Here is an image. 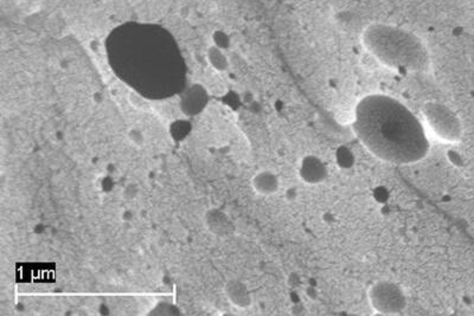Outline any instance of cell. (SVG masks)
<instances>
[{
  "label": "cell",
  "instance_id": "cell-14",
  "mask_svg": "<svg viewBox=\"0 0 474 316\" xmlns=\"http://www.w3.org/2000/svg\"><path fill=\"white\" fill-rule=\"evenodd\" d=\"M446 160L454 168H464L467 163L465 154L456 147H451L446 151Z\"/></svg>",
  "mask_w": 474,
  "mask_h": 316
},
{
  "label": "cell",
  "instance_id": "cell-7",
  "mask_svg": "<svg viewBox=\"0 0 474 316\" xmlns=\"http://www.w3.org/2000/svg\"><path fill=\"white\" fill-rule=\"evenodd\" d=\"M203 223L208 232L217 237H225L234 232V224L224 211L219 208H209L203 217Z\"/></svg>",
  "mask_w": 474,
  "mask_h": 316
},
{
  "label": "cell",
  "instance_id": "cell-10",
  "mask_svg": "<svg viewBox=\"0 0 474 316\" xmlns=\"http://www.w3.org/2000/svg\"><path fill=\"white\" fill-rule=\"evenodd\" d=\"M206 59H208L209 65L218 72H224L229 68V59L225 55V51L218 49L215 45H211L206 52Z\"/></svg>",
  "mask_w": 474,
  "mask_h": 316
},
{
  "label": "cell",
  "instance_id": "cell-19",
  "mask_svg": "<svg viewBox=\"0 0 474 316\" xmlns=\"http://www.w3.org/2000/svg\"><path fill=\"white\" fill-rule=\"evenodd\" d=\"M284 197H285L286 200L289 201V203H292V201L297 200V198H298V191H297V188H295L294 186H291V187H288V188L285 191Z\"/></svg>",
  "mask_w": 474,
  "mask_h": 316
},
{
  "label": "cell",
  "instance_id": "cell-11",
  "mask_svg": "<svg viewBox=\"0 0 474 316\" xmlns=\"http://www.w3.org/2000/svg\"><path fill=\"white\" fill-rule=\"evenodd\" d=\"M336 165L342 170H350L356 165V156L351 148L348 146H339L333 153Z\"/></svg>",
  "mask_w": 474,
  "mask_h": 316
},
{
  "label": "cell",
  "instance_id": "cell-21",
  "mask_svg": "<svg viewBox=\"0 0 474 316\" xmlns=\"http://www.w3.org/2000/svg\"><path fill=\"white\" fill-rule=\"evenodd\" d=\"M133 218H134V213H133V211L129 210V208H126V210H123L122 212H121V219H122L123 222H132Z\"/></svg>",
  "mask_w": 474,
  "mask_h": 316
},
{
  "label": "cell",
  "instance_id": "cell-18",
  "mask_svg": "<svg viewBox=\"0 0 474 316\" xmlns=\"http://www.w3.org/2000/svg\"><path fill=\"white\" fill-rule=\"evenodd\" d=\"M288 283H289V286L293 288V290H298L299 287L302 286L301 276L297 273L291 274V275H289V277H288Z\"/></svg>",
  "mask_w": 474,
  "mask_h": 316
},
{
  "label": "cell",
  "instance_id": "cell-20",
  "mask_svg": "<svg viewBox=\"0 0 474 316\" xmlns=\"http://www.w3.org/2000/svg\"><path fill=\"white\" fill-rule=\"evenodd\" d=\"M305 294L310 300H316L318 298V290L314 286L305 287Z\"/></svg>",
  "mask_w": 474,
  "mask_h": 316
},
{
  "label": "cell",
  "instance_id": "cell-16",
  "mask_svg": "<svg viewBox=\"0 0 474 316\" xmlns=\"http://www.w3.org/2000/svg\"><path fill=\"white\" fill-rule=\"evenodd\" d=\"M127 140L133 147L135 148H141L145 145L146 142V138L140 129L138 128H130L128 132H127Z\"/></svg>",
  "mask_w": 474,
  "mask_h": 316
},
{
  "label": "cell",
  "instance_id": "cell-8",
  "mask_svg": "<svg viewBox=\"0 0 474 316\" xmlns=\"http://www.w3.org/2000/svg\"><path fill=\"white\" fill-rule=\"evenodd\" d=\"M251 188L255 193L262 197H270L280 191L281 181L279 175L270 169H262L256 172L250 180Z\"/></svg>",
  "mask_w": 474,
  "mask_h": 316
},
{
  "label": "cell",
  "instance_id": "cell-2",
  "mask_svg": "<svg viewBox=\"0 0 474 316\" xmlns=\"http://www.w3.org/2000/svg\"><path fill=\"white\" fill-rule=\"evenodd\" d=\"M363 42L378 62L399 71L421 72L428 69L429 55L421 40L409 31L376 24L367 28Z\"/></svg>",
  "mask_w": 474,
  "mask_h": 316
},
{
  "label": "cell",
  "instance_id": "cell-25",
  "mask_svg": "<svg viewBox=\"0 0 474 316\" xmlns=\"http://www.w3.org/2000/svg\"><path fill=\"white\" fill-rule=\"evenodd\" d=\"M473 302H474L473 298L471 295H469V294H466V295L463 296V303L465 306H467V307H471V306L473 305Z\"/></svg>",
  "mask_w": 474,
  "mask_h": 316
},
{
  "label": "cell",
  "instance_id": "cell-1",
  "mask_svg": "<svg viewBox=\"0 0 474 316\" xmlns=\"http://www.w3.org/2000/svg\"><path fill=\"white\" fill-rule=\"evenodd\" d=\"M352 128L363 146L388 163H415L431 148L425 125L405 104L387 95L364 97L355 109Z\"/></svg>",
  "mask_w": 474,
  "mask_h": 316
},
{
  "label": "cell",
  "instance_id": "cell-4",
  "mask_svg": "<svg viewBox=\"0 0 474 316\" xmlns=\"http://www.w3.org/2000/svg\"><path fill=\"white\" fill-rule=\"evenodd\" d=\"M368 301L372 311L382 315L401 314L408 306L405 289L389 280L372 283L368 290Z\"/></svg>",
  "mask_w": 474,
  "mask_h": 316
},
{
  "label": "cell",
  "instance_id": "cell-24",
  "mask_svg": "<svg viewBox=\"0 0 474 316\" xmlns=\"http://www.w3.org/2000/svg\"><path fill=\"white\" fill-rule=\"evenodd\" d=\"M336 220V216L330 211H327L323 214V222L324 223H333Z\"/></svg>",
  "mask_w": 474,
  "mask_h": 316
},
{
  "label": "cell",
  "instance_id": "cell-9",
  "mask_svg": "<svg viewBox=\"0 0 474 316\" xmlns=\"http://www.w3.org/2000/svg\"><path fill=\"white\" fill-rule=\"evenodd\" d=\"M206 102H208V94L202 85H192L187 93L184 95L181 101V108L187 115H195L202 112Z\"/></svg>",
  "mask_w": 474,
  "mask_h": 316
},
{
  "label": "cell",
  "instance_id": "cell-26",
  "mask_svg": "<svg viewBox=\"0 0 474 316\" xmlns=\"http://www.w3.org/2000/svg\"><path fill=\"white\" fill-rule=\"evenodd\" d=\"M93 99H94V102L95 103H101L103 101V96H102V94L101 93H95L93 95Z\"/></svg>",
  "mask_w": 474,
  "mask_h": 316
},
{
  "label": "cell",
  "instance_id": "cell-12",
  "mask_svg": "<svg viewBox=\"0 0 474 316\" xmlns=\"http://www.w3.org/2000/svg\"><path fill=\"white\" fill-rule=\"evenodd\" d=\"M191 133V123L185 120H176L170 125V135L174 141L185 140Z\"/></svg>",
  "mask_w": 474,
  "mask_h": 316
},
{
  "label": "cell",
  "instance_id": "cell-15",
  "mask_svg": "<svg viewBox=\"0 0 474 316\" xmlns=\"http://www.w3.org/2000/svg\"><path fill=\"white\" fill-rule=\"evenodd\" d=\"M212 45L223 50V51H227L231 45L230 37L223 31H215L214 34H212Z\"/></svg>",
  "mask_w": 474,
  "mask_h": 316
},
{
  "label": "cell",
  "instance_id": "cell-22",
  "mask_svg": "<svg viewBox=\"0 0 474 316\" xmlns=\"http://www.w3.org/2000/svg\"><path fill=\"white\" fill-rule=\"evenodd\" d=\"M241 100H242V102H244V103L249 104V103L253 102V100H254V95L251 94L249 90H246V91H244V93H242V94H241Z\"/></svg>",
  "mask_w": 474,
  "mask_h": 316
},
{
  "label": "cell",
  "instance_id": "cell-6",
  "mask_svg": "<svg viewBox=\"0 0 474 316\" xmlns=\"http://www.w3.org/2000/svg\"><path fill=\"white\" fill-rule=\"evenodd\" d=\"M224 295L230 305L238 309H248L253 305V294L242 280H228L224 284Z\"/></svg>",
  "mask_w": 474,
  "mask_h": 316
},
{
  "label": "cell",
  "instance_id": "cell-23",
  "mask_svg": "<svg viewBox=\"0 0 474 316\" xmlns=\"http://www.w3.org/2000/svg\"><path fill=\"white\" fill-rule=\"evenodd\" d=\"M129 101L134 107H140V104H142V100L140 99L138 95H134L133 93L129 95Z\"/></svg>",
  "mask_w": 474,
  "mask_h": 316
},
{
  "label": "cell",
  "instance_id": "cell-3",
  "mask_svg": "<svg viewBox=\"0 0 474 316\" xmlns=\"http://www.w3.org/2000/svg\"><path fill=\"white\" fill-rule=\"evenodd\" d=\"M425 127L438 140L445 144H457L463 138V123L459 116L446 104L438 101H428L422 107Z\"/></svg>",
  "mask_w": 474,
  "mask_h": 316
},
{
  "label": "cell",
  "instance_id": "cell-5",
  "mask_svg": "<svg viewBox=\"0 0 474 316\" xmlns=\"http://www.w3.org/2000/svg\"><path fill=\"white\" fill-rule=\"evenodd\" d=\"M298 175L304 184L317 186L325 182L329 178V167L321 158L307 154L302 157L299 162Z\"/></svg>",
  "mask_w": 474,
  "mask_h": 316
},
{
  "label": "cell",
  "instance_id": "cell-13",
  "mask_svg": "<svg viewBox=\"0 0 474 316\" xmlns=\"http://www.w3.org/2000/svg\"><path fill=\"white\" fill-rule=\"evenodd\" d=\"M371 198L375 203H377L381 206H384V205L389 204V200L391 198V192L389 187H387L386 185H376L371 188Z\"/></svg>",
  "mask_w": 474,
  "mask_h": 316
},
{
  "label": "cell",
  "instance_id": "cell-17",
  "mask_svg": "<svg viewBox=\"0 0 474 316\" xmlns=\"http://www.w3.org/2000/svg\"><path fill=\"white\" fill-rule=\"evenodd\" d=\"M138 194H139V187L136 184H128L122 192V197L128 201L134 200V199L138 197Z\"/></svg>",
  "mask_w": 474,
  "mask_h": 316
}]
</instances>
